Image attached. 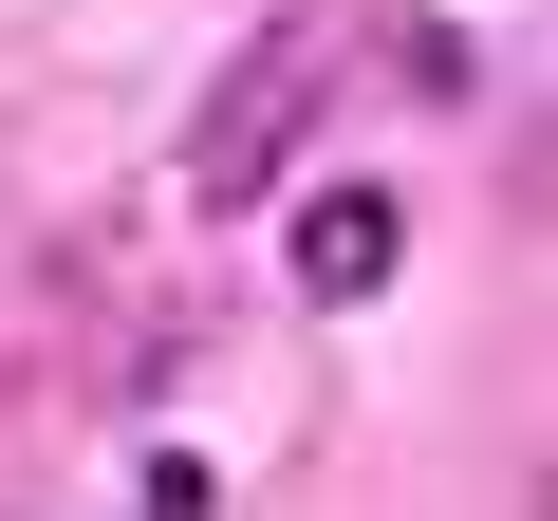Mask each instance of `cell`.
Segmentation results:
<instances>
[{
	"label": "cell",
	"mask_w": 558,
	"mask_h": 521,
	"mask_svg": "<svg viewBox=\"0 0 558 521\" xmlns=\"http://www.w3.org/2000/svg\"><path fill=\"white\" fill-rule=\"evenodd\" d=\"M317 75H336V20H279V38H242V75L186 112V205H260L279 168H299V112H317Z\"/></svg>",
	"instance_id": "6da1fadb"
},
{
	"label": "cell",
	"mask_w": 558,
	"mask_h": 521,
	"mask_svg": "<svg viewBox=\"0 0 558 521\" xmlns=\"http://www.w3.org/2000/svg\"><path fill=\"white\" fill-rule=\"evenodd\" d=\"M391 242H410V205H391V186H317V205H299V299H317V317L391 299Z\"/></svg>",
	"instance_id": "7a4b0ae2"
}]
</instances>
